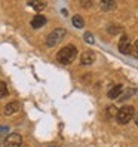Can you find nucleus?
I'll list each match as a JSON object with an SVG mask.
<instances>
[{"mask_svg": "<svg viewBox=\"0 0 138 147\" xmlns=\"http://www.w3.org/2000/svg\"><path fill=\"white\" fill-rule=\"evenodd\" d=\"M77 57V48L74 45H67L63 49H59V52L57 54V59L61 64H71Z\"/></svg>", "mask_w": 138, "mask_h": 147, "instance_id": "obj_1", "label": "nucleus"}, {"mask_svg": "<svg viewBox=\"0 0 138 147\" xmlns=\"http://www.w3.org/2000/svg\"><path fill=\"white\" fill-rule=\"evenodd\" d=\"M134 115H135V110L132 106H125L120 110H117V115H116V119L120 125H126L129 123L131 120L134 119Z\"/></svg>", "mask_w": 138, "mask_h": 147, "instance_id": "obj_2", "label": "nucleus"}, {"mask_svg": "<svg viewBox=\"0 0 138 147\" xmlns=\"http://www.w3.org/2000/svg\"><path fill=\"white\" fill-rule=\"evenodd\" d=\"M65 36H67V31H65L64 28H57V30H54V31L48 36V39H46V45H48L49 48H54V46L59 45V43L64 40Z\"/></svg>", "mask_w": 138, "mask_h": 147, "instance_id": "obj_3", "label": "nucleus"}, {"mask_svg": "<svg viewBox=\"0 0 138 147\" xmlns=\"http://www.w3.org/2000/svg\"><path fill=\"white\" fill-rule=\"evenodd\" d=\"M21 144L22 137L20 134H9L3 141V147H21Z\"/></svg>", "mask_w": 138, "mask_h": 147, "instance_id": "obj_4", "label": "nucleus"}, {"mask_svg": "<svg viewBox=\"0 0 138 147\" xmlns=\"http://www.w3.org/2000/svg\"><path fill=\"white\" fill-rule=\"evenodd\" d=\"M117 48H119V51H120V54H123V55L131 54V48H132V45H131V39H129L126 34H123V36L120 37V40H119Z\"/></svg>", "mask_w": 138, "mask_h": 147, "instance_id": "obj_5", "label": "nucleus"}, {"mask_svg": "<svg viewBox=\"0 0 138 147\" xmlns=\"http://www.w3.org/2000/svg\"><path fill=\"white\" fill-rule=\"evenodd\" d=\"M94 61H95V54H94L92 51H86V52H83L82 57H80V63L83 65H91Z\"/></svg>", "mask_w": 138, "mask_h": 147, "instance_id": "obj_6", "label": "nucleus"}, {"mask_svg": "<svg viewBox=\"0 0 138 147\" xmlns=\"http://www.w3.org/2000/svg\"><path fill=\"white\" fill-rule=\"evenodd\" d=\"M20 110V102L18 101H12V102H7L5 106V115H13L15 111Z\"/></svg>", "mask_w": 138, "mask_h": 147, "instance_id": "obj_7", "label": "nucleus"}, {"mask_svg": "<svg viewBox=\"0 0 138 147\" xmlns=\"http://www.w3.org/2000/svg\"><path fill=\"white\" fill-rule=\"evenodd\" d=\"M45 24H46V18H45L43 15H36V16L31 20V27H33V28H40V27H43Z\"/></svg>", "mask_w": 138, "mask_h": 147, "instance_id": "obj_8", "label": "nucleus"}, {"mask_svg": "<svg viewBox=\"0 0 138 147\" xmlns=\"http://www.w3.org/2000/svg\"><path fill=\"white\" fill-rule=\"evenodd\" d=\"M122 91H123V86L122 85H117V86H114V88H111L108 91V98H111V100L119 98V95L122 94Z\"/></svg>", "mask_w": 138, "mask_h": 147, "instance_id": "obj_9", "label": "nucleus"}, {"mask_svg": "<svg viewBox=\"0 0 138 147\" xmlns=\"http://www.w3.org/2000/svg\"><path fill=\"white\" fill-rule=\"evenodd\" d=\"M28 5H30V6L33 7V9H36L37 12L43 11V9H45V7H46V3H45V2H30Z\"/></svg>", "mask_w": 138, "mask_h": 147, "instance_id": "obj_10", "label": "nucleus"}, {"mask_svg": "<svg viewBox=\"0 0 138 147\" xmlns=\"http://www.w3.org/2000/svg\"><path fill=\"white\" fill-rule=\"evenodd\" d=\"M73 25L74 27H77V28H82L83 25H85V21H83V18L80 15H74L73 16Z\"/></svg>", "mask_w": 138, "mask_h": 147, "instance_id": "obj_11", "label": "nucleus"}, {"mask_svg": "<svg viewBox=\"0 0 138 147\" xmlns=\"http://www.w3.org/2000/svg\"><path fill=\"white\" fill-rule=\"evenodd\" d=\"M101 7H102V9H104V11H113L114 9V7H116V3L114 2H107V0H104V2H101Z\"/></svg>", "mask_w": 138, "mask_h": 147, "instance_id": "obj_12", "label": "nucleus"}, {"mask_svg": "<svg viewBox=\"0 0 138 147\" xmlns=\"http://www.w3.org/2000/svg\"><path fill=\"white\" fill-rule=\"evenodd\" d=\"M7 94H9V91H7L6 83L5 82H0V98H5Z\"/></svg>", "mask_w": 138, "mask_h": 147, "instance_id": "obj_13", "label": "nucleus"}, {"mask_svg": "<svg viewBox=\"0 0 138 147\" xmlns=\"http://www.w3.org/2000/svg\"><path fill=\"white\" fill-rule=\"evenodd\" d=\"M131 54H132L135 58H138V39L134 42V45H132V48H131Z\"/></svg>", "mask_w": 138, "mask_h": 147, "instance_id": "obj_14", "label": "nucleus"}, {"mask_svg": "<svg viewBox=\"0 0 138 147\" xmlns=\"http://www.w3.org/2000/svg\"><path fill=\"white\" fill-rule=\"evenodd\" d=\"M85 42L89 43V45H92V43H94V36H92L91 33H86L85 34Z\"/></svg>", "mask_w": 138, "mask_h": 147, "instance_id": "obj_15", "label": "nucleus"}, {"mask_svg": "<svg viewBox=\"0 0 138 147\" xmlns=\"http://www.w3.org/2000/svg\"><path fill=\"white\" fill-rule=\"evenodd\" d=\"M7 131H9V129H7V126H0V140L3 138V135L7 137Z\"/></svg>", "mask_w": 138, "mask_h": 147, "instance_id": "obj_16", "label": "nucleus"}, {"mask_svg": "<svg viewBox=\"0 0 138 147\" xmlns=\"http://www.w3.org/2000/svg\"><path fill=\"white\" fill-rule=\"evenodd\" d=\"M108 113H110V116H114V115H117V110L114 109V106H110V107H108Z\"/></svg>", "mask_w": 138, "mask_h": 147, "instance_id": "obj_17", "label": "nucleus"}, {"mask_svg": "<svg viewBox=\"0 0 138 147\" xmlns=\"http://www.w3.org/2000/svg\"><path fill=\"white\" fill-rule=\"evenodd\" d=\"M119 30H120V28H117V27H110V28H108L110 33H116V31H119Z\"/></svg>", "mask_w": 138, "mask_h": 147, "instance_id": "obj_18", "label": "nucleus"}, {"mask_svg": "<svg viewBox=\"0 0 138 147\" xmlns=\"http://www.w3.org/2000/svg\"><path fill=\"white\" fill-rule=\"evenodd\" d=\"M82 5H83V6H92V2H83Z\"/></svg>", "mask_w": 138, "mask_h": 147, "instance_id": "obj_19", "label": "nucleus"}, {"mask_svg": "<svg viewBox=\"0 0 138 147\" xmlns=\"http://www.w3.org/2000/svg\"><path fill=\"white\" fill-rule=\"evenodd\" d=\"M135 123L138 125V113H137V116H135Z\"/></svg>", "mask_w": 138, "mask_h": 147, "instance_id": "obj_20", "label": "nucleus"}]
</instances>
